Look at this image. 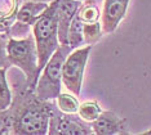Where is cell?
Wrapping results in <instances>:
<instances>
[{
  "instance_id": "6da1fadb",
  "label": "cell",
  "mask_w": 151,
  "mask_h": 135,
  "mask_svg": "<svg viewBox=\"0 0 151 135\" xmlns=\"http://www.w3.org/2000/svg\"><path fill=\"white\" fill-rule=\"evenodd\" d=\"M57 4L54 0L34 23V39L37 50V64L40 72L49 58L58 49V27H57Z\"/></svg>"
},
{
  "instance_id": "7a4b0ae2",
  "label": "cell",
  "mask_w": 151,
  "mask_h": 135,
  "mask_svg": "<svg viewBox=\"0 0 151 135\" xmlns=\"http://www.w3.org/2000/svg\"><path fill=\"white\" fill-rule=\"evenodd\" d=\"M71 49L73 48L70 45L61 44V46H58V49L43 67L40 79H37L35 86V94L39 100L54 99L60 95L63 63L66 57L71 53Z\"/></svg>"
},
{
  "instance_id": "3957f363",
  "label": "cell",
  "mask_w": 151,
  "mask_h": 135,
  "mask_svg": "<svg viewBox=\"0 0 151 135\" xmlns=\"http://www.w3.org/2000/svg\"><path fill=\"white\" fill-rule=\"evenodd\" d=\"M6 53L11 64L21 68L26 75L27 86L35 88L37 82V76L40 74V68L37 64V50L36 44L32 37L16 40L11 39L6 44Z\"/></svg>"
},
{
  "instance_id": "277c9868",
  "label": "cell",
  "mask_w": 151,
  "mask_h": 135,
  "mask_svg": "<svg viewBox=\"0 0 151 135\" xmlns=\"http://www.w3.org/2000/svg\"><path fill=\"white\" fill-rule=\"evenodd\" d=\"M50 113L47 104L39 102L23 103L22 107H18L16 116L13 117V129L17 134H47L49 129Z\"/></svg>"
},
{
  "instance_id": "5b68a950",
  "label": "cell",
  "mask_w": 151,
  "mask_h": 135,
  "mask_svg": "<svg viewBox=\"0 0 151 135\" xmlns=\"http://www.w3.org/2000/svg\"><path fill=\"white\" fill-rule=\"evenodd\" d=\"M93 45H87L85 48L76 49L70 53L65 59L62 68V82L66 89L74 95H79L83 84V76L89 53Z\"/></svg>"
},
{
  "instance_id": "8992f818",
  "label": "cell",
  "mask_w": 151,
  "mask_h": 135,
  "mask_svg": "<svg viewBox=\"0 0 151 135\" xmlns=\"http://www.w3.org/2000/svg\"><path fill=\"white\" fill-rule=\"evenodd\" d=\"M79 9V0H58L57 4V27L58 40L68 45V31Z\"/></svg>"
},
{
  "instance_id": "52a82bcc",
  "label": "cell",
  "mask_w": 151,
  "mask_h": 135,
  "mask_svg": "<svg viewBox=\"0 0 151 135\" xmlns=\"http://www.w3.org/2000/svg\"><path fill=\"white\" fill-rule=\"evenodd\" d=\"M130 0H105L102 12V31L111 34L118 29L127 14Z\"/></svg>"
},
{
  "instance_id": "ba28073f",
  "label": "cell",
  "mask_w": 151,
  "mask_h": 135,
  "mask_svg": "<svg viewBox=\"0 0 151 135\" xmlns=\"http://www.w3.org/2000/svg\"><path fill=\"white\" fill-rule=\"evenodd\" d=\"M92 129L98 135H115L128 134L125 120L120 119L111 111H102L97 120L93 121Z\"/></svg>"
},
{
  "instance_id": "9c48e42d",
  "label": "cell",
  "mask_w": 151,
  "mask_h": 135,
  "mask_svg": "<svg viewBox=\"0 0 151 135\" xmlns=\"http://www.w3.org/2000/svg\"><path fill=\"white\" fill-rule=\"evenodd\" d=\"M49 134H65V135H80L89 134L91 131L87 130L84 126L79 125L68 119L53 116L49 120Z\"/></svg>"
},
{
  "instance_id": "30bf717a",
  "label": "cell",
  "mask_w": 151,
  "mask_h": 135,
  "mask_svg": "<svg viewBox=\"0 0 151 135\" xmlns=\"http://www.w3.org/2000/svg\"><path fill=\"white\" fill-rule=\"evenodd\" d=\"M48 4L45 3H26L22 5L21 10L18 13V22L23 25H32L35 21L43 14V12L47 9Z\"/></svg>"
},
{
  "instance_id": "8fae6325",
  "label": "cell",
  "mask_w": 151,
  "mask_h": 135,
  "mask_svg": "<svg viewBox=\"0 0 151 135\" xmlns=\"http://www.w3.org/2000/svg\"><path fill=\"white\" fill-rule=\"evenodd\" d=\"M101 112L102 108L96 100H87V102L81 103L78 109L80 119L87 121V122H93L94 120H97L98 116L101 115Z\"/></svg>"
},
{
  "instance_id": "7c38bea8",
  "label": "cell",
  "mask_w": 151,
  "mask_h": 135,
  "mask_svg": "<svg viewBox=\"0 0 151 135\" xmlns=\"http://www.w3.org/2000/svg\"><path fill=\"white\" fill-rule=\"evenodd\" d=\"M76 17L81 21L83 23H94L98 22L99 19V10L98 6L93 4V3L88 1L79 9V12L76 13Z\"/></svg>"
},
{
  "instance_id": "4fadbf2b",
  "label": "cell",
  "mask_w": 151,
  "mask_h": 135,
  "mask_svg": "<svg viewBox=\"0 0 151 135\" xmlns=\"http://www.w3.org/2000/svg\"><path fill=\"white\" fill-rule=\"evenodd\" d=\"M75 96L76 95H71V94H67V93H60V95L57 96L58 108L65 113H68V115L76 113L80 104L78 103Z\"/></svg>"
},
{
  "instance_id": "5bb4252c",
  "label": "cell",
  "mask_w": 151,
  "mask_h": 135,
  "mask_svg": "<svg viewBox=\"0 0 151 135\" xmlns=\"http://www.w3.org/2000/svg\"><path fill=\"white\" fill-rule=\"evenodd\" d=\"M83 26H84L83 22L75 16V18L73 19V23L70 26V31H68V45L71 48H78L84 41Z\"/></svg>"
},
{
  "instance_id": "9a60e30c",
  "label": "cell",
  "mask_w": 151,
  "mask_h": 135,
  "mask_svg": "<svg viewBox=\"0 0 151 135\" xmlns=\"http://www.w3.org/2000/svg\"><path fill=\"white\" fill-rule=\"evenodd\" d=\"M12 102V94L8 88L5 79V67L0 68V111H5L9 108Z\"/></svg>"
},
{
  "instance_id": "2e32d148",
  "label": "cell",
  "mask_w": 151,
  "mask_h": 135,
  "mask_svg": "<svg viewBox=\"0 0 151 135\" xmlns=\"http://www.w3.org/2000/svg\"><path fill=\"white\" fill-rule=\"evenodd\" d=\"M102 35V26L98 22L94 23H84L83 26V36L84 41L88 45H93Z\"/></svg>"
},
{
  "instance_id": "e0dca14e",
  "label": "cell",
  "mask_w": 151,
  "mask_h": 135,
  "mask_svg": "<svg viewBox=\"0 0 151 135\" xmlns=\"http://www.w3.org/2000/svg\"><path fill=\"white\" fill-rule=\"evenodd\" d=\"M5 50H6V45L0 39V66H4V67H6L11 63L8 59V53H5Z\"/></svg>"
},
{
  "instance_id": "ac0fdd59",
  "label": "cell",
  "mask_w": 151,
  "mask_h": 135,
  "mask_svg": "<svg viewBox=\"0 0 151 135\" xmlns=\"http://www.w3.org/2000/svg\"><path fill=\"white\" fill-rule=\"evenodd\" d=\"M143 134H149V135H151V129H150V130H147V131H145Z\"/></svg>"
},
{
  "instance_id": "d6986e66",
  "label": "cell",
  "mask_w": 151,
  "mask_h": 135,
  "mask_svg": "<svg viewBox=\"0 0 151 135\" xmlns=\"http://www.w3.org/2000/svg\"><path fill=\"white\" fill-rule=\"evenodd\" d=\"M37 1H43L44 3V1H52V0H37Z\"/></svg>"
}]
</instances>
